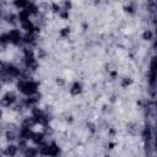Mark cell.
<instances>
[{
    "label": "cell",
    "mask_w": 157,
    "mask_h": 157,
    "mask_svg": "<svg viewBox=\"0 0 157 157\" xmlns=\"http://www.w3.org/2000/svg\"><path fill=\"white\" fill-rule=\"evenodd\" d=\"M16 87H17V91H20L22 94H25L26 97H29V96H34L36 93H38V82L34 81V80H21L18 78L17 82H16Z\"/></svg>",
    "instance_id": "1"
},
{
    "label": "cell",
    "mask_w": 157,
    "mask_h": 157,
    "mask_svg": "<svg viewBox=\"0 0 157 157\" xmlns=\"http://www.w3.org/2000/svg\"><path fill=\"white\" fill-rule=\"evenodd\" d=\"M17 102H18V97H17L16 92H13V91H7V92L1 97V99H0V107L9 108V107L15 105Z\"/></svg>",
    "instance_id": "2"
},
{
    "label": "cell",
    "mask_w": 157,
    "mask_h": 157,
    "mask_svg": "<svg viewBox=\"0 0 157 157\" xmlns=\"http://www.w3.org/2000/svg\"><path fill=\"white\" fill-rule=\"evenodd\" d=\"M22 63H23V69H27L31 72L36 71L39 66L36 55L34 56H22Z\"/></svg>",
    "instance_id": "3"
},
{
    "label": "cell",
    "mask_w": 157,
    "mask_h": 157,
    "mask_svg": "<svg viewBox=\"0 0 157 157\" xmlns=\"http://www.w3.org/2000/svg\"><path fill=\"white\" fill-rule=\"evenodd\" d=\"M5 74L7 76H10L11 78H20L21 77V67L12 64V63H6V70H5Z\"/></svg>",
    "instance_id": "4"
},
{
    "label": "cell",
    "mask_w": 157,
    "mask_h": 157,
    "mask_svg": "<svg viewBox=\"0 0 157 157\" xmlns=\"http://www.w3.org/2000/svg\"><path fill=\"white\" fill-rule=\"evenodd\" d=\"M7 34H9V38H10V43L13 44V45H20L22 44V33L20 29L17 28H12L10 31H7Z\"/></svg>",
    "instance_id": "5"
},
{
    "label": "cell",
    "mask_w": 157,
    "mask_h": 157,
    "mask_svg": "<svg viewBox=\"0 0 157 157\" xmlns=\"http://www.w3.org/2000/svg\"><path fill=\"white\" fill-rule=\"evenodd\" d=\"M37 38H38V36H37L36 32H33V33H25V34L22 36V44L31 47V45L36 44Z\"/></svg>",
    "instance_id": "6"
},
{
    "label": "cell",
    "mask_w": 157,
    "mask_h": 157,
    "mask_svg": "<svg viewBox=\"0 0 157 157\" xmlns=\"http://www.w3.org/2000/svg\"><path fill=\"white\" fill-rule=\"evenodd\" d=\"M18 146L15 144H9L6 147H4V156L5 157H16L18 153Z\"/></svg>",
    "instance_id": "7"
},
{
    "label": "cell",
    "mask_w": 157,
    "mask_h": 157,
    "mask_svg": "<svg viewBox=\"0 0 157 157\" xmlns=\"http://www.w3.org/2000/svg\"><path fill=\"white\" fill-rule=\"evenodd\" d=\"M31 141H32L36 146L43 144V142L45 141V135H44V132H43V131H33V135H32V137H31Z\"/></svg>",
    "instance_id": "8"
},
{
    "label": "cell",
    "mask_w": 157,
    "mask_h": 157,
    "mask_svg": "<svg viewBox=\"0 0 157 157\" xmlns=\"http://www.w3.org/2000/svg\"><path fill=\"white\" fill-rule=\"evenodd\" d=\"M82 90H83V88H82V83L78 82V81H75V82H72V85L70 86L69 92H70L71 96H78V94L82 93Z\"/></svg>",
    "instance_id": "9"
},
{
    "label": "cell",
    "mask_w": 157,
    "mask_h": 157,
    "mask_svg": "<svg viewBox=\"0 0 157 157\" xmlns=\"http://www.w3.org/2000/svg\"><path fill=\"white\" fill-rule=\"evenodd\" d=\"M5 137H6V141L9 144H12L15 140L18 139V130H6Z\"/></svg>",
    "instance_id": "10"
},
{
    "label": "cell",
    "mask_w": 157,
    "mask_h": 157,
    "mask_svg": "<svg viewBox=\"0 0 157 157\" xmlns=\"http://www.w3.org/2000/svg\"><path fill=\"white\" fill-rule=\"evenodd\" d=\"M34 125H37V124H36V121H34L33 117H26V118H23V119H22V121H21V126H20V128L32 129Z\"/></svg>",
    "instance_id": "11"
},
{
    "label": "cell",
    "mask_w": 157,
    "mask_h": 157,
    "mask_svg": "<svg viewBox=\"0 0 157 157\" xmlns=\"http://www.w3.org/2000/svg\"><path fill=\"white\" fill-rule=\"evenodd\" d=\"M29 17H31V13L25 9V10H20L17 12V20L20 23H23V22H27L29 21Z\"/></svg>",
    "instance_id": "12"
},
{
    "label": "cell",
    "mask_w": 157,
    "mask_h": 157,
    "mask_svg": "<svg viewBox=\"0 0 157 157\" xmlns=\"http://www.w3.org/2000/svg\"><path fill=\"white\" fill-rule=\"evenodd\" d=\"M4 20H5L7 23L12 25V26H16V25L18 23L17 15H16V13H13V12H7V13L4 16Z\"/></svg>",
    "instance_id": "13"
},
{
    "label": "cell",
    "mask_w": 157,
    "mask_h": 157,
    "mask_svg": "<svg viewBox=\"0 0 157 157\" xmlns=\"http://www.w3.org/2000/svg\"><path fill=\"white\" fill-rule=\"evenodd\" d=\"M38 156V151H37V147H27L25 151H23V157H37Z\"/></svg>",
    "instance_id": "14"
},
{
    "label": "cell",
    "mask_w": 157,
    "mask_h": 157,
    "mask_svg": "<svg viewBox=\"0 0 157 157\" xmlns=\"http://www.w3.org/2000/svg\"><path fill=\"white\" fill-rule=\"evenodd\" d=\"M28 2H29V1H27V0H15V1L12 2V5L20 11V10H25V9L27 7Z\"/></svg>",
    "instance_id": "15"
},
{
    "label": "cell",
    "mask_w": 157,
    "mask_h": 157,
    "mask_svg": "<svg viewBox=\"0 0 157 157\" xmlns=\"http://www.w3.org/2000/svg\"><path fill=\"white\" fill-rule=\"evenodd\" d=\"M0 44L1 45H5V47H7V44H10V38H9L7 32L0 33Z\"/></svg>",
    "instance_id": "16"
},
{
    "label": "cell",
    "mask_w": 157,
    "mask_h": 157,
    "mask_svg": "<svg viewBox=\"0 0 157 157\" xmlns=\"http://www.w3.org/2000/svg\"><path fill=\"white\" fill-rule=\"evenodd\" d=\"M152 38H153V32L151 29L144 31V33H142V39L144 40H151Z\"/></svg>",
    "instance_id": "17"
},
{
    "label": "cell",
    "mask_w": 157,
    "mask_h": 157,
    "mask_svg": "<svg viewBox=\"0 0 157 157\" xmlns=\"http://www.w3.org/2000/svg\"><path fill=\"white\" fill-rule=\"evenodd\" d=\"M70 27H64V28H61L60 29V32H59V34H60V37L61 38H67L69 36H70Z\"/></svg>",
    "instance_id": "18"
},
{
    "label": "cell",
    "mask_w": 157,
    "mask_h": 157,
    "mask_svg": "<svg viewBox=\"0 0 157 157\" xmlns=\"http://www.w3.org/2000/svg\"><path fill=\"white\" fill-rule=\"evenodd\" d=\"M132 83V80L130 78V77H123L121 78V82H120V86L123 87V88H126L128 86H130Z\"/></svg>",
    "instance_id": "19"
},
{
    "label": "cell",
    "mask_w": 157,
    "mask_h": 157,
    "mask_svg": "<svg viewBox=\"0 0 157 157\" xmlns=\"http://www.w3.org/2000/svg\"><path fill=\"white\" fill-rule=\"evenodd\" d=\"M50 10H52L53 12H55V13H59L60 10H61V6H60L58 2H52V4H50Z\"/></svg>",
    "instance_id": "20"
},
{
    "label": "cell",
    "mask_w": 157,
    "mask_h": 157,
    "mask_svg": "<svg viewBox=\"0 0 157 157\" xmlns=\"http://www.w3.org/2000/svg\"><path fill=\"white\" fill-rule=\"evenodd\" d=\"M45 56H47V52L43 48H38V50H37V58L38 59H44Z\"/></svg>",
    "instance_id": "21"
},
{
    "label": "cell",
    "mask_w": 157,
    "mask_h": 157,
    "mask_svg": "<svg viewBox=\"0 0 157 157\" xmlns=\"http://www.w3.org/2000/svg\"><path fill=\"white\" fill-rule=\"evenodd\" d=\"M58 15H59V17H61L63 20H67V18H69V11H66V10H64V9H61Z\"/></svg>",
    "instance_id": "22"
},
{
    "label": "cell",
    "mask_w": 157,
    "mask_h": 157,
    "mask_svg": "<svg viewBox=\"0 0 157 157\" xmlns=\"http://www.w3.org/2000/svg\"><path fill=\"white\" fill-rule=\"evenodd\" d=\"M124 10L129 13H135V7H134V4H129L126 6H124Z\"/></svg>",
    "instance_id": "23"
},
{
    "label": "cell",
    "mask_w": 157,
    "mask_h": 157,
    "mask_svg": "<svg viewBox=\"0 0 157 157\" xmlns=\"http://www.w3.org/2000/svg\"><path fill=\"white\" fill-rule=\"evenodd\" d=\"M56 85H59V86H64V85H65V81H64L61 77H58V78H56Z\"/></svg>",
    "instance_id": "24"
},
{
    "label": "cell",
    "mask_w": 157,
    "mask_h": 157,
    "mask_svg": "<svg viewBox=\"0 0 157 157\" xmlns=\"http://www.w3.org/2000/svg\"><path fill=\"white\" fill-rule=\"evenodd\" d=\"M117 74H118V72H117V71H112V72H110V77H112V78H113V80H114V78H115V77H117Z\"/></svg>",
    "instance_id": "25"
},
{
    "label": "cell",
    "mask_w": 157,
    "mask_h": 157,
    "mask_svg": "<svg viewBox=\"0 0 157 157\" xmlns=\"http://www.w3.org/2000/svg\"><path fill=\"white\" fill-rule=\"evenodd\" d=\"M1 118H2V108L0 107V119H1Z\"/></svg>",
    "instance_id": "26"
},
{
    "label": "cell",
    "mask_w": 157,
    "mask_h": 157,
    "mask_svg": "<svg viewBox=\"0 0 157 157\" xmlns=\"http://www.w3.org/2000/svg\"><path fill=\"white\" fill-rule=\"evenodd\" d=\"M113 147H114V144H113V142H110V144H109V148H113Z\"/></svg>",
    "instance_id": "27"
},
{
    "label": "cell",
    "mask_w": 157,
    "mask_h": 157,
    "mask_svg": "<svg viewBox=\"0 0 157 157\" xmlns=\"http://www.w3.org/2000/svg\"><path fill=\"white\" fill-rule=\"evenodd\" d=\"M1 90H2V82L0 81V91H1Z\"/></svg>",
    "instance_id": "28"
},
{
    "label": "cell",
    "mask_w": 157,
    "mask_h": 157,
    "mask_svg": "<svg viewBox=\"0 0 157 157\" xmlns=\"http://www.w3.org/2000/svg\"><path fill=\"white\" fill-rule=\"evenodd\" d=\"M0 23H1V18H0Z\"/></svg>",
    "instance_id": "29"
}]
</instances>
